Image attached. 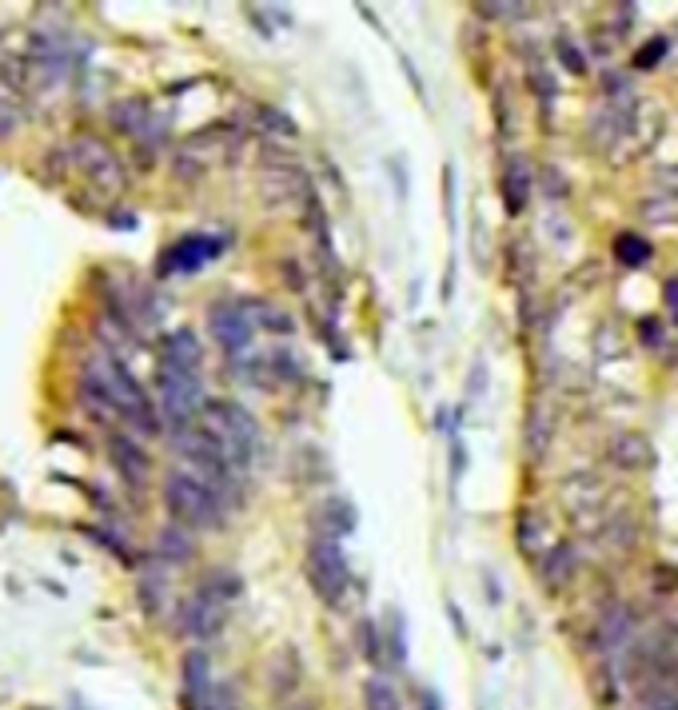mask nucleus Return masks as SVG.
Listing matches in <instances>:
<instances>
[{"label":"nucleus","instance_id":"nucleus-22","mask_svg":"<svg viewBox=\"0 0 678 710\" xmlns=\"http://www.w3.org/2000/svg\"><path fill=\"white\" fill-rule=\"evenodd\" d=\"M419 710H443V703L435 699V691H423L419 695Z\"/></svg>","mask_w":678,"mask_h":710},{"label":"nucleus","instance_id":"nucleus-20","mask_svg":"<svg viewBox=\"0 0 678 710\" xmlns=\"http://www.w3.org/2000/svg\"><path fill=\"white\" fill-rule=\"evenodd\" d=\"M519 543H523V551H531V547H535V523H531V515H523V519H519Z\"/></svg>","mask_w":678,"mask_h":710},{"label":"nucleus","instance_id":"nucleus-1","mask_svg":"<svg viewBox=\"0 0 678 710\" xmlns=\"http://www.w3.org/2000/svg\"><path fill=\"white\" fill-rule=\"evenodd\" d=\"M200 431L228 455V463L236 471H244L256 455V443H260V427L256 419L240 407V403H228V399H212L204 403L200 411Z\"/></svg>","mask_w":678,"mask_h":710},{"label":"nucleus","instance_id":"nucleus-9","mask_svg":"<svg viewBox=\"0 0 678 710\" xmlns=\"http://www.w3.org/2000/svg\"><path fill=\"white\" fill-rule=\"evenodd\" d=\"M320 519H324V535H328V539H343V535H351V531H355V523H359L355 503H347V499H328Z\"/></svg>","mask_w":678,"mask_h":710},{"label":"nucleus","instance_id":"nucleus-19","mask_svg":"<svg viewBox=\"0 0 678 710\" xmlns=\"http://www.w3.org/2000/svg\"><path fill=\"white\" fill-rule=\"evenodd\" d=\"M559 52H563V64H567L571 72H583V68H587V60H583V52H579L575 44H567V40H559Z\"/></svg>","mask_w":678,"mask_h":710},{"label":"nucleus","instance_id":"nucleus-11","mask_svg":"<svg viewBox=\"0 0 678 710\" xmlns=\"http://www.w3.org/2000/svg\"><path fill=\"white\" fill-rule=\"evenodd\" d=\"M615 256H619L627 268H639V264L651 260V244H647L643 236H635V232H623V236L615 240Z\"/></svg>","mask_w":678,"mask_h":710},{"label":"nucleus","instance_id":"nucleus-6","mask_svg":"<svg viewBox=\"0 0 678 710\" xmlns=\"http://www.w3.org/2000/svg\"><path fill=\"white\" fill-rule=\"evenodd\" d=\"M216 252H220L216 240H208V236H192V240H180V244L172 248L168 268H172V272H196V268L208 264Z\"/></svg>","mask_w":678,"mask_h":710},{"label":"nucleus","instance_id":"nucleus-18","mask_svg":"<svg viewBox=\"0 0 678 710\" xmlns=\"http://www.w3.org/2000/svg\"><path fill=\"white\" fill-rule=\"evenodd\" d=\"M663 52H667V40L659 36V40H651V44L639 52V60H635V64H639V68H655V64L663 60Z\"/></svg>","mask_w":678,"mask_h":710},{"label":"nucleus","instance_id":"nucleus-17","mask_svg":"<svg viewBox=\"0 0 678 710\" xmlns=\"http://www.w3.org/2000/svg\"><path fill=\"white\" fill-rule=\"evenodd\" d=\"M443 204H447V224L455 228V168H443Z\"/></svg>","mask_w":678,"mask_h":710},{"label":"nucleus","instance_id":"nucleus-25","mask_svg":"<svg viewBox=\"0 0 678 710\" xmlns=\"http://www.w3.org/2000/svg\"><path fill=\"white\" fill-rule=\"evenodd\" d=\"M663 710H678V707H675V703H671V707H663Z\"/></svg>","mask_w":678,"mask_h":710},{"label":"nucleus","instance_id":"nucleus-15","mask_svg":"<svg viewBox=\"0 0 678 710\" xmlns=\"http://www.w3.org/2000/svg\"><path fill=\"white\" fill-rule=\"evenodd\" d=\"M160 551H164L168 559H188V555H192V539H188L184 531H164V535H160Z\"/></svg>","mask_w":678,"mask_h":710},{"label":"nucleus","instance_id":"nucleus-23","mask_svg":"<svg viewBox=\"0 0 678 710\" xmlns=\"http://www.w3.org/2000/svg\"><path fill=\"white\" fill-rule=\"evenodd\" d=\"M447 615L455 619V631H459V635H467V623H463V615H459V607H455V603H447Z\"/></svg>","mask_w":678,"mask_h":710},{"label":"nucleus","instance_id":"nucleus-8","mask_svg":"<svg viewBox=\"0 0 678 710\" xmlns=\"http://www.w3.org/2000/svg\"><path fill=\"white\" fill-rule=\"evenodd\" d=\"M607 455H611V463H619L623 471H639V467L651 463V443H647L643 435H619V439L607 447Z\"/></svg>","mask_w":678,"mask_h":710},{"label":"nucleus","instance_id":"nucleus-16","mask_svg":"<svg viewBox=\"0 0 678 710\" xmlns=\"http://www.w3.org/2000/svg\"><path fill=\"white\" fill-rule=\"evenodd\" d=\"M359 639H363V655H367V663L379 667V639H383V631H375V623H359Z\"/></svg>","mask_w":678,"mask_h":710},{"label":"nucleus","instance_id":"nucleus-4","mask_svg":"<svg viewBox=\"0 0 678 710\" xmlns=\"http://www.w3.org/2000/svg\"><path fill=\"white\" fill-rule=\"evenodd\" d=\"M308 579H312V587H316V595L324 603L336 607L339 599H343V591L351 583V571H347V555L339 551V539L320 535L312 543V551H308Z\"/></svg>","mask_w":678,"mask_h":710},{"label":"nucleus","instance_id":"nucleus-21","mask_svg":"<svg viewBox=\"0 0 678 710\" xmlns=\"http://www.w3.org/2000/svg\"><path fill=\"white\" fill-rule=\"evenodd\" d=\"M667 308H671V316L678 320V280H667Z\"/></svg>","mask_w":678,"mask_h":710},{"label":"nucleus","instance_id":"nucleus-2","mask_svg":"<svg viewBox=\"0 0 678 710\" xmlns=\"http://www.w3.org/2000/svg\"><path fill=\"white\" fill-rule=\"evenodd\" d=\"M164 503H168L172 519L184 523V527H216L224 519V507H228L220 491H212L208 483H200L184 467L164 479Z\"/></svg>","mask_w":678,"mask_h":710},{"label":"nucleus","instance_id":"nucleus-7","mask_svg":"<svg viewBox=\"0 0 678 710\" xmlns=\"http://www.w3.org/2000/svg\"><path fill=\"white\" fill-rule=\"evenodd\" d=\"M527 196H531V172H527V164L515 156V160L507 164V172H503V200H507V212H511V216L523 212V208H527Z\"/></svg>","mask_w":678,"mask_h":710},{"label":"nucleus","instance_id":"nucleus-14","mask_svg":"<svg viewBox=\"0 0 678 710\" xmlns=\"http://www.w3.org/2000/svg\"><path fill=\"white\" fill-rule=\"evenodd\" d=\"M363 707L367 710H399V699H395L391 683H383V679H367V683H363Z\"/></svg>","mask_w":678,"mask_h":710},{"label":"nucleus","instance_id":"nucleus-10","mask_svg":"<svg viewBox=\"0 0 678 710\" xmlns=\"http://www.w3.org/2000/svg\"><path fill=\"white\" fill-rule=\"evenodd\" d=\"M571 575H575V551H571L567 543L551 547V551H547V559H543V583H547L551 591H559Z\"/></svg>","mask_w":678,"mask_h":710},{"label":"nucleus","instance_id":"nucleus-12","mask_svg":"<svg viewBox=\"0 0 678 710\" xmlns=\"http://www.w3.org/2000/svg\"><path fill=\"white\" fill-rule=\"evenodd\" d=\"M248 316H252V324H260L264 332H276V336H288L296 328L292 316L280 312V308H272V304H256V312H248Z\"/></svg>","mask_w":678,"mask_h":710},{"label":"nucleus","instance_id":"nucleus-13","mask_svg":"<svg viewBox=\"0 0 678 710\" xmlns=\"http://www.w3.org/2000/svg\"><path fill=\"white\" fill-rule=\"evenodd\" d=\"M383 643L391 647L395 667H403V663H407V623H403L399 611H391V623H387V631H383Z\"/></svg>","mask_w":678,"mask_h":710},{"label":"nucleus","instance_id":"nucleus-24","mask_svg":"<svg viewBox=\"0 0 678 710\" xmlns=\"http://www.w3.org/2000/svg\"><path fill=\"white\" fill-rule=\"evenodd\" d=\"M288 710H316V707H312V703H292Z\"/></svg>","mask_w":678,"mask_h":710},{"label":"nucleus","instance_id":"nucleus-3","mask_svg":"<svg viewBox=\"0 0 678 710\" xmlns=\"http://www.w3.org/2000/svg\"><path fill=\"white\" fill-rule=\"evenodd\" d=\"M156 387H160V415H164V423H172L176 431H188V423L204 411L200 367H184V363L160 359Z\"/></svg>","mask_w":678,"mask_h":710},{"label":"nucleus","instance_id":"nucleus-5","mask_svg":"<svg viewBox=\"0 0 678 710\" xmlns=\"http://www.w3.org/2000/svg\"><path fill=\"white\" fill-rule=\"evenodd\" d=\"M208 324H212L216 344L232 355V359L252 348V332H256V324H252V316H248L244 308H236V304H216L212 316H208Z\"/></svg>","mask_w":678,"mask_h":710}]
</instances>
